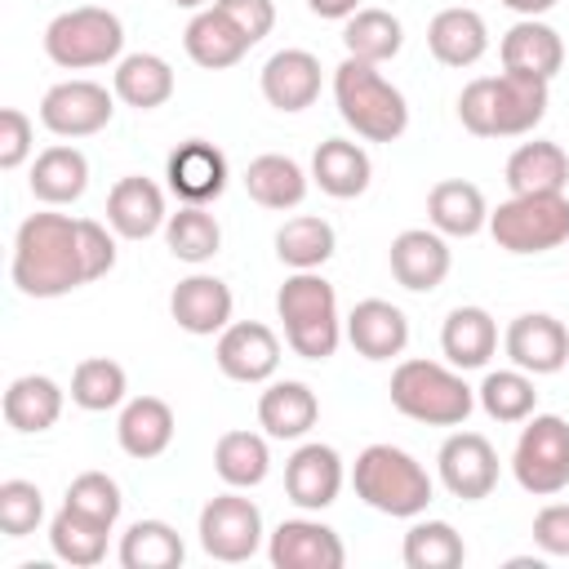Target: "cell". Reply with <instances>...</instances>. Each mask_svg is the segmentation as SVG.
<instances>
[{
	"label": "cell",
	"instance_id": "cell-1",
	"mask_svg": "<svg viewBox=\"0 0 569 569\" xmlns=\"http://www.w3.org/2000/svg\"><path fill=\"white\" fill-rule=\"evenodd\" d=\"M18 293L27 298H62L93 280L84 227L67 213H31L13 236V267Z\"/></svg>",
	"mask_w": 569,
	"mask_h": 569
},
{
	"label": "cell",
	"instance_id": "cell-2",
	"mask_svg": "<svg viewBox=\"0 0 569 569\" xmlns=\"http://www.w3.org/2000/svg\"><path fill=\"white\" fill-rule=\"evenodd\" d=\"M547 80L498 71V76H476L458 93V120L476 138H520L533 133V124L547 116Z\"/></svg>",
	"mask_w": 569,
	"mask_h": 569
},
{
	"label": "cell",
	"instance_id": "cell-3",
	"mask_svg": "<svg viewBox=\"0 0 569 569\" xmlns=\"http://www.w3.org/2000/svg\"><path fill=\"white\" fill-rule=\"evenodd\" d=\"M333 102H338V116L365 142H396L409 129V102H405V93L373 62L342 58L333 67Z\"/></svg>",
	"mask_w": 569,
	"mask_h": 569
},
{
	"label": "cell",
	"instance_id": "cell-4",
	"mask_svg": "<svg viewBox=\"0 0 569 569\" xmlns=\"http://www.w3.org/2000/svg\"><path fill=\"white\" fill-rule=\"evenodd\" d=\"M276 316L284 320V342L302 360H329L342 342L338 293L320 271H293L276 289Z\"/></svg>",
	"mask_w": 569,
	"mask_h": 569
},
{
	"label": "cell",
	"instance_id": "cell-5",
	"mask_svg": "<svg viewBox=\"0 0 569 569\" xmlns=\"http://www.w3.org/2000/svg\"><path fill=\"white\" fill-rule=\"evenodd\" d=\"M351 485H356V498L382 516H396V520H413L427 511L431 502V476L427 467L396 449V445H369L360 449L356 467H351Z\"/></svg>",
	"mask_w": 569,
	"mask_h": 569
},
{
	"label": "cell",
	"instance_id": "cell-6",
	"mask_svg": "<svg viewBox=\"0 0 569 569\" xmlns=\"http://www.w3.org/2000/svg\"><path fill=\"white\" fill-rule=\"evenodd\" d=\"M391 405L427 427H458L476 409V391L462 382L458 369L436 360H400L391 369Z\"/></svg>",
	"mask_w": 569,
	"mask_h": 569
},
{
	"label": "cell",
	"instance_id": "cell-7",
	"mask_svg": "<svg viewBox=\"0 0 569 569\" xmlns=\"http://www.w3.org/2000/svg\"><path fill=\"white\" fill-rule=\"evenodd\" d=\"M120 49H124V22L111 9H98V4L67 9L44 27V53L62 71L107 67V62L120 58Z\"/></svg>",
	"mask_w": 569,
	"mask_h": 569
},
{
	"label": "cell",
	"instance_id": "cell-8",
	"mask_svg": "<svg viewBox=\"0 0 569 569\" xmlns=\"http://www.w3.org/2000/svg\"><path fill=\"white\" fill-rule=\"evenodd\" d=\"M489 236L507 253H547L569 240V196H511L489 209Z\"/></svg>",
	"mask_w": 569,
	"mask_h": 569
},
{
	"label": "cell",
	"instance_id": "cell-9",
	"mask_svg": "<svg viewBox=\"0 0 569 569\" xmlns=\"http://www.w3.org/2000/svg\"><path fill=\"white\" fill-rule=\"evenodd\" d=\"M516 485L533 498H551L569 485V422L560 413H529L511 449Z\"/></svg>",
	"mask_w": 569,
	"mask_h": 569
},
{
	"label": "cell",
	"instance_id": "cell-10",
	"mask_svg": "<svg viewBox=\"0 0 569 569\" xmlns=\"http://www.w3.org/2000/svg\"><path fill=\"white\" fill-rule=\"evenodd\" d=\"M200 547L222 565H240L262 547V511L253 498L218 493L200 507Z\"/></svg>",
	"mask_w": 569,
	"mask_h": 569
},
{
	"label": "cell",
	"instance_id": "cell-11",
	"mask_svg": "<svg viewBox=\"0 0 569 569\" xmlns=\"http://www.w3.org/2000/svg\"><path fill=\"white\" fill-rule=\"evenodd\" d=\"M116 89L98 80H62L40 98V124L58 138H89L111 124Z\"/></svg>",
	"mask_w": 569,
	"mask_h": 569
},
{
	"label": "cell",
	"instance_id": "cell-12",
	"mask_svg": "<svg viewBox=\"0 0 569 569\" xmlns=\"http://www.w3.org/2000/svg\"><path fill=\"white\" fill-rule=\"evenodd\" d=\"M436 467H440V480L453 498L462 502H480L493 493L498 485V449L480 436V431H453L440 453H436Z\"/></svg>",
	"mask_w": 569,
	"mask_h": 569
},
{
	"label": "cell",
	"instance_id": "cell-13",
	"mask_svg": "<svg viewBox=\"0 0 569 569\" xmlns=\"http://www.w3.org/2000/svg\"><path fill=\"white\" fill-rule=\"evenodd\" d=\"M502 347L511 356L516 369L542 378V373H560L569 365V329L547 316V311H520L507 333H502Z\"/></svg>",
	"mask_w": 569,
	"mask_h": 569
},
{
	"label": "cell",
	"instance_id": "cell-14",
	"mask_svg": "<svg viewBox=\"0 0 569 569\" xmlns=\"http://www.w3.org/2000/svg\"><path fill=\"white\" fill-rule=\"evenodd\" d=\"M213 360L231 382H271L280 369V338L258 320H231L218 333Z\"/></svg>",
	"mask_w": 569,
	"mask_h": 569
},
{
	"label": "cell",
	"instance_id": "cell-15",
	"mask_svg": "<svg viewBox=\"0 0 569 569\" xmlns=\"http://www.w3.org/2000/svg\"><path fill=\"white\" fill-rule=\"evenodd\" d=\"M164 178L182 204H209L227 191V156L204 138H187L169 151Z\"/></svg>",
	"mask_w": 569,
	"mask_h": 569
},
{
	"label": "cell",
	"instance_id": "cell-16",
	"mask_svg": "<svg viewBox=\"0 0 569 569\" xmlns=\"http://www.w3.org/2000/svg\"><path fill=\"white\" fill-rule=\"evenodd\" d=\"M387 262H391V276H396V284H405L409 293H431V289H440L445 284V276H449V267H453V258H449V244H445V236L431 227H409V231H400L396 240H391V249H387Z\"/></svg>",
	"mask_w": 569,
	"mask_h": 569
},
{
	"label": "cell",
	"instance_id": "cell-17",
	"mask_svg": "<svg viewBox=\"0 0 569 569\" xmlns=\"http://www.w3.org/2000/svg\"><path fill=\"white\" fill-rule=\"evenodd\" d=\"M284 493L289 502H298L302 511H325L338 502L342 493V458L333 445H298L293 458L284 462Z\"/></svg>",
	"mask_w": 569,
	"mask_h": 569
},
{
	"label": "cell",
	"instance_id": "cell-18",
	"mask_svg": "<svg viewBox=\"0 0 569 569\" xmlns=\"http://www.w3.org/2000/svg\"><path fill=\"white\" fill-rule=\"evenodd\" d=\"M267 556L276 569H342L347 565L342 538L320 520H280L271 529Z\"/></svg>",
	"mask_w": 569,
	"mask_h": 569
},
{
	"label": "cell",
	"instance_id": "cell-19",
	"mask_svg": "<svg viewBox=\"0 0 569 569\" xmlns=\"http://www.w3.org/2000/svg\"><path fill=\"white\" fill-rule=\"evenodd\" d=\"M231 307H236V298H231L227 280L204 276V271L178 280L173 293H169V316L178 320V329H187V333H196V338L222 333V329L231 325Z\"/></svg>",
	"mask_w": 569,
	"mask_h": 569
},
{
	"label": "cell",
	"instance_id": "cell-20",
	"mask_svg": "<svg viewBox=\"0 0 569 569\" xmlns=\"http://www.w3.org/2000/svg\"><path fill=\"white\" fill-rule=\"evenodd\" d=\"M342 333L365 360H391L409 347V316L387 298H365L351 307Z\"/></svg>",
	"mask_w": 569,
	"mask_h": 569
},
{
	"label": "cell",
	"instance_id": "cell-21",
	"mask_svg": "<svg viewBox=\"0 0 569 569\" xmlns=\"http://www.w3.org/2000/svg\"><path fill=\"white\" fill-rule=\"evenodd\" d=\"M258 84L276 111H307L320 98V58L307 49H280L267 58Z\"/></svg>",
	"mask_w": 569,
	"mask_h": 569
},
{
	"label": "cell",
	"instance_id": "cell-22",
	"mask_svg": "<svg viewBox=\"0 0 569 569\" xmlns=\"http://www.w3.org/2000/svg\"><path fill=\"white\" fill-rule=\"evenodd\" d=\"M169 222V209H164V191L142 178V173H129L111 187L107 196V227L124 240H147L156 236L160 227Z\"/></svg>",
	"mask_w": 569,
	"mask_h": 569
},
{
	"label": "cell",
	"instance_id": "cell-23",
	"mask_svg": "<svg viewBox=\"0 0 569 569\" xmlns=\"http://www.w3.org/2000/svg\"><path fill=\"white\" fill-rule=\"evenodd\" d=\"M182 49H187V58H191L196 67H204V71H227V67H236L253 44L244 40V31H240L218 4H204V9L191 13V22H187V31H182Z\"/></svg>",
	"mask_w": 569,
	"mask_h": 569
},
{
	"label": "cell",
	"instance_id": "cell-24",
	"mask_svg": "<svg viewBox=\"0 0 569 569\" xmlns=\"http://www.w3.org/2000/svg\"><path fill=\"white\" fill-rule=\"evenodd\" d=\"M498 53H502V71L533 76V80H547V84H551V76L565 67V40H560V31L547 27L542 18H520V22L502 36Z\"/></svg>",
	"mask_w": 569,
	"mask_h": 569
},
{
	"label": "cell",
	"instance_id": "cell-25",
	"mask_svg": "<svg viewBox=\"0 0 569 569\" xmlns=\"http://www.w3.org/2000/svg\"><path fill=\"white\" fill-rule=\"evenodd\" d=\"M427 49L440 67H476L489 53V27L476 9L453 4L427 22Z\"/></svg>",
	"mask_w": 569,
	"mask_h": 569
},
{
	"label": "cell",
	"instance_id": "cell-26",
	"mask_svg": "<svg viewBox=\"0 0 569 569\" xmlns=\"http://www.w3.org/2000/svg\"><path fill=\"white\" fill-rule=\"evenodd\" d=\"M369 178H373V160L360 142L351 138H325L311 156V182L333 196V200H356L369 191Z\"/></svg>",
	"mask_w": 569,
	"mask_h": 569
},
{
	"label": "cell",
	"instance_id": "cell-27",
	"mask_svg": "<svg viewBox=\"0 0 569 569\" xmlns=\"http://www.w3.org/2000/svg\"><path fill=\"white\" fill-rule=\"evenodd\" d=\"M320 418V400L307 382L280 378L258 396V427L271 440H302Z\"/></svg>",
	"mask_w": 569,
	"mask_h": 569
},
{
	"label": "cell",
	"instance_id": "cell-28",
	"mask_svg": "<svg viewBox=\"0 0 569 569\" xmlns=\"http://www.w3.org/2000/svg\"><path fill=\"white\" fill-rule=\"evenodd\" d=\"M565 187H569V156L560 142L533 138L507 156V191L511 196H551Z\"/></svg>",
	"mask_w": 569,
	"mask_h": 569
},
{
	"label": "cell",
	"instance_id": "cell-29",
	"mask_svg": "<svg viewBox=\"0 0 569 569\" xmlns=\"http://www.w3.org/2000/svg\"><path fill=\"white\" fill-rule=\"evenodd\" d=\"M173 427H178L173 409L160 396H133L116 418V440L129 458L147 462V458H160L173 445Z\"/></svg>",
	"mask_w": 569,
	"mask_h": 569
},
{
	"label": "cell",
	"instance_id": "cell-30",
	"mask_svg": "<svg viewBox=\"0 0 569 569\" xmlns=\"http://www.w3.org/2000/svg\"><path fill=\"white\" fill-rule=\"evenodd\" d=\"M427 222L440 231V236H476L489 227V204H485V191L467 178H445L427 191Z\"/></svg>",
	"mask_w": 569,
	"mask_h": 569
},
{
	"label": "cell",
	"instance_id": "cell-31",
	"mask_svg": "<svg viewBox=\"0 0 569 569\" xmlns=\"http://www.w3.org/2000/svg\"><path fill=\"white\" fill-rule=\"evenodd\" d=\"M440 351L453 369H485L498 351V325L485 307H453L440 325Z\"/></svg>",
	"mask_w": 569,
	"mask_h": 569
},
{
	"label": "cell",
	"instance_id": "cell-32",
	"mask_svg": "<svg viewBox=\"0 0 569 569\" xmlns=\"http://www.w3.org/2000/svg\"><path fill=\"white\" fill-rule=\"evenodd\" d=\"M27 187H31V196L40 204H76L84 196V187H89V160H84V151L80 147H67V142L44 147L36 156V164H31Z\"/></svg>",
	"mask_w": 569,
	"mask_h": 569
},
{
	"label": "cell",
	"instance_id": "cell-33",
	"mask_svg": "<svg viewBox=\"0 0 569 569\" xmlns=\"http://www.w3.org/2000/svg\"><path fill=\"white\" fill-rule=\"evenodd\" d=\"M62 387L49 378V373H22L9 382L4 391V422L22 436H36V431H49L58 418H62Z\"/></svg>",
	"mask_w": 569,
	"mask_h": 569
},
{
	"label": "cell",
	"instance_id": "cell-34",
	"mask_svg": "<svg viewBox=\"0 0 569 569\" xmlns=\"http://www.w3.org/2000/svg\"><path fill=\"white\" fill-rule=\"evenodd\" d=\"M111 89L133 111H156L173 98V67L160 53H129L116 62Z\"/></svg>",
	"mask_w": 569,
	"mask_h": 569
},
{
	"label": "cell",
	"instance_id": "cell-35",
	"mask_svg": "<svg viewBox=\"0 0 569 569\" xmlns=\"http://www.w3.org/2000/svg\"><path fill=\"white\" fill-rule=\"evenodd\" d=\"M244 191L262 209H298L307 200V173H302L298 160H289L280 151H267V156H253L249 160Z\"/></svg>",
	"mask_w": 569,
	"mask_h": 569
},
{
	"label": "cell",
	"instance_id": "cell-36",
	"mask_svg": "<svg viewBox=\"0 0 569 569\" xmlns=\"http://www.w3.org/2000/svg\"><path fill=\"white\" fill-rule=\"evenodd\" d=\"M405 44V27L391 9H356L347 22H342V49L347 58H360V62H391Z\"/></svg>",
	"mask_w": 569,
	"mask_h": 569
},
{
	"label": "cell",
	"instance_id": "cell-37",
	"mask_svg": "<svg viewBox=\"0 0 569 569\" xmlns=\"http://www.w3.org/2000/svg\"><path fill=\"white\" fill-rule=\"evenodd\" d=\"M107 533H111V525H102V520L67 507V502L49 520V547H53V556L67 560V565H80V569H89V565H98L107 556Z\"/></svg>",
	"mask_w": 569,
	"mask_h": 569
},
{
	"label": "cell",
	"instance_id": "cell-38",
	"mask_svg": "<svg viewBox=\"0 0 569 569\" xmlns=\"http://www.w3.org/2000/svg\"><path fill=\"white\" fill-rule=\"evenodd\" d=\"M333 249H338V236L316 213H298L276 231V258L289 271H316V267H325L333 258Z\"/></svg>",
	"mask_w": 569,
	"mask_h": 569
},
{
	"label": "cell",
	"instance_id": "cell-39",
	"mask_svg": "<svg viewBox=\"0 0 569 569\" xmlns=\"http://www.w3.org/2000/svg\"><path fill=\"white\" fill-rule=\"evenodd\" d=\"M213 471L231 489H253L271 471V449L258 431H222L213 445Z\"/></svg>",
	"mask_w": 569,
	"mask_h": 569
},
{
	"label": "cell",
	"instance_id": "cell-40",
	"mask_svg": "<svg viewBox=\"0 0 569 569\" xmlns=\"http://www.w3.org/2000/svg\"><path fill=\"white\" fill-rule=\"evenodd\" d=\"M187 556L182 538L164 520H133L120 538V565L124 569H178Z\"/></svg>",
	"mask_w": 569,
	"mask_h": 569
},
{
	"label": "cell",
	"instance_id": "cell-41",
	"mask_svg": "<svg viewBox=\"0 0 569 569\" xmlns=\"http://www.w3.org/2000/svg\"><path fill=\"white\" fill-rule=\"evenodd\" d=\"M164 244H169V253H173L178 262L200 267V262H209V258L218 253L222 227H218V218H213L204 204H182V209L169 213V222H164Z\"/></svg>",
	"mask_w": 569,
	"mask_h": 569
},
{
	"label": "cell",
	"instance_id": "cell-42",
	"mask_svg": "<svg viewBox=\"0 0 569 569\" xmlns=\"http://www.w3.org/2000/svg\"><path fill=\"white\" fill-rule=\"evenodd\" d=\"M400 556L409 569H458L467 560V547L449 520H413Z\"/></svg>",
	"mask_w": 569,
	"mask_h": 569
},
{
	"label": "cell",
	"instance_id": "cell-43",
	"mask_svg": "<svg viewBox=\"0 0 569 569\" xmlns=\"http://www.w3.org/2000/svg\"><path fill=\"white\" fill-rule=\"evenodd\" d=\"M124 391H129V373H124V365H116L107 356H89L71 369V400L89 413L116 409L124 400Z\"/></svg>",
	"mask_w": 569,
	"mask_h": 569
},
{
	"label": "cell",
	"instance_id": "cell-44",
	"mask_svg": "<svg viewBox=\"0 0 569 569\" xmlns=\"http://www.w3.org/2000/svg\"><path fill=\"white\" fill-rule=\"evenodd\" d=\"M476 400H480V409L493 422H525L533 413V405H538L533 373H525V369H493V373H485Z\"/></svg>",
	"mask_w": 569,
	"mask_h": 569
},
{
	"label": "cell",
	"instance_id": "cell-45",
	"mask_svg": "<svg viewBox=\"0 0 569 569\" xmlns=\"http://www.w3.org/2000/svg\"><path fill=\"white\" fill-rule=\"evenodd\" d=\"M62 502L76 507V511H84V516H93V520H102V525H111V529H116L120 507H124L120 485H116L107 471H80V476L67 485V498H62Z\"/></svg>",
	"mask_w": 569,
	"mask_h": 569
},
{
	"label": "cell",
	"instance_id": "cell-46",
	"mask_svg": "<svg viewBox=\"0 0 569 569\" xmlns=\"http://www.w3.org/2000/svg\"><path fill=\"white\" fill-rule=\"evenodd\" d=\"M44 520V493L31 480H4L0 485V533L4 538H27Z\"/></svg>",
	"mask_w": 569,
	"mask_h": 569
},
{
	"label": "cell",
	"instance_id": "cell-47",
	"mask_svg": "<svg viewBox=\"0 0 569 569\" xmlns=\"http://www.w3.org/2000/svg\"><path fill=\"white\" fill-rule=\"evenodd\" d=\"M36 147V124L22 107L0 111V169H18Z\"/></svg>",
	"mask_w": 569,
	"mask_h": 569
},
{
	"label": "cell",
	"instance_id": "cell-48",
	"mask_svg": "<svg viewBox=\"0 0 569 569\" xmlns=\"http://www.w3.org/2000/svg\"><path fill=\"white\" fill-rule=\"evenodd\" d=\"M240 31H244V40L249 44H258V40H267L271 36V27H276V0H213Z\"/></svg>",
	"mask_w": 569,
	"mask_h": 569
},
{
	"label": "cell",
	"instance_id": "cell-49",
	"mask_svg": "<svg viewBox=\"0 0 569 569\" xmlns=\"http://www.w3.org/2000/svg\"><path fill=\"white\" fill-rule=\"evenodd\" d=\"M533 542L542 556H569V502H547L533 516Z\"/></svg>",
	"mask_w": 569,
	"mask_h": 569
},
{
	"label": "cell",
	"instance_id": "cell-50",
	"mask_svg": "<svg viewBox=\"0 0 569 569\" xmlns=\"http://www.w3.org/2000/svg\"><path fill=\"white\" fill-rule=\"evenodd\" d=\"M307 9H311L316 18H333V22H347V18L360 9V0H307Z\"/></svg>",
	"mask_w": 569,
	"mask_h": 569
},
{
	"label": "cell",
	"instance_id": "cell-51",
	"mask_svg": "<svg viewBox=\"0 0 569 569\" xmlns=\"http://www.w3.org/2000/svg\"><path fill=\"white\" fill-rule=\"evenodd\" d=\"M498 4H507L520 18H542L547 9H556V0H498Z\"/></svg>",
	"mask_w": 569,
	"mask_h": 569
},
{
	"label": "cell",
	"instance_id": "cell-52",
	"mask_svg": "<svg viewBox=\"0 0 569 569\" xmlns=\"http://www.w3.org/2000/svg\"><path fill=\"white\" fill-rule=\"evenodd\" d=\"M178 9H204V0H173Z\"/></svg>",
	"mask_w": 569,
	"mask_h": 569
}]
</instances>
